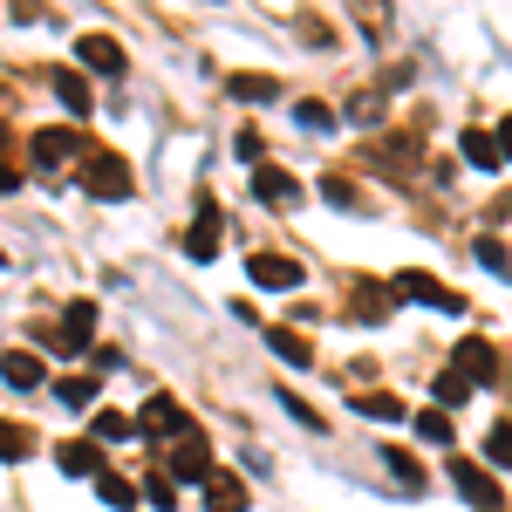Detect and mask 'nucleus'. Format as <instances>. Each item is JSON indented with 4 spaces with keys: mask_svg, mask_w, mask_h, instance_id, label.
Masks as SVG:
<instances>
[{
    "mask_svg": "<svg viewBox=\"0 0 512 512\" xmlns=\"http://www.w3.org/2000/svg\"><path fill=\"white\" fill-rule=\"evenodd\" d=\"M82 62H89V69H96V76H123V48L117 41H82Z\"/></svg>",
    "mask_w": 512,
    "mask_h": 512,
    "instance_id": "obj_2",
    "label": "nucleus"
},
{
    "mask_svg": "<svg viewBox=\"0 0 512 512\" xmlns=\"http://www.w3.org/2000/svg\"><path fill=\"white\" fill-rule=\"evenodd\" d=\"M205 472H212L205 444H185V451H178V478H205Z\"/></svg>",
    "mask_w": 512,
    "mask_h": 512,
    "instance_id": "obj_6",
    "label": "nucleus"
},
{
    "mask_svg": "<svg viewBox=\"0 0 512 512\" xmlns=\"http://www.w3.org/2000/svg\"><path fill=\"white\" fill-rule=\"evenodd\" d=\"M0 192H14V171H0Z\"/></svg>",
    "mask_w": 512,
    "mask_h": 512,
    "instance_id": "obj_16",
    "label": "nucleus"
},
{
    "mask_svg": "<svg viewBox=\"0 0 512 512\" xmlns=\"http://www.w3.org/2000/svg\"><path fill=\"white\" fill-rule=\"evenodd\" d=\"M274 349L287 355V362H308V342H294V335H287V328H274Z\"/></svg>",
    "mask_w": 512,
    "mask_h": 512,
    "instance_id": "obj_13",
    "label": "nucleus"
},
{
    "mask_svg": "<svg viewBox=\"0 0 512 512\" xmlns=\"http://www.w3.org/2000/svg\"><path fill=\"white\" fill-rule=\"evenodd\" d=\"M458 485H465V492H472L478 506H492V485H485V478H478L472 465H458Z\"/></svg>",
    "mask_w": 512,
    "mask_h": 512,
    "instance_id": "obj_12",
    "label": "nucleus"
},
{
    "mask_svg": "<svg viewBox=\"0 0 512 512\" xmlns=\"http://www.w3.org/2000/svg\"><path fill=\"white\" fill-rule=\"evenodd\" d=\"M492 458H499V465H512V431H492Z\"/></svg>",
    "mask_w": 512,
    "mask_h": 512,
    "instance_id": "obj_15",
    "label": "nucleus"
},
{
    "mask_svg": "<svg viewBox=\"0 0 512 512\" xmlns=\"http://www.w3.org/2000/svg\"><path fill=\"white\" fill-rule=\"evenodd\" d=\"M55 96H62L69 110H82V103H89V89H82V76H55Z\"/></svg>",
    "mask_w": 512,
    "mask_h": 512,
    "instance_id": "obj_11",
    "label": "nucleus"
},
{
    "mask_svg": "<svg viewBox=\"0 0 512 512\" xmlns=\"http://www.w3.org/2000/svg\"><path fill=\"white\" fill-rule=\"evenodd\" d=\"M144 424H151V431H178V403H151V410H144Z\"/></svg>",
    "mask_w": 512,
    "mask_h": 512,
    "instance_id": "obj_10",
    "label": "nucleus"
},
{
    "mask_svg": "<svg viewBox=\"0 0 512 512\" xmlns=\"http://www.w3.org/2000/svg\"><path fill=\"white\" fill-rule=\"evenodd\" d=\"M253 280H260V287H294V260H253Z\"/></svg>",
    "mask_w": 512,
    "mask_h": 512,
    "instance_id": "obj_4",
    "label": "nucleus"
},
{
    "mask_svg": "<svg viewBox=\"0 0 512 512\" xmlns=\"http://www.w3.org/2000/svg\"><path fill=\"white\" fill-rule=\"evenodd\" d=\"M82 185H89V192H103V198H130V178H123L117 158H96L89 171H82Z\"/></svg>",
    "mask_w": 512,
    "mask_h": 512,
    "instance_id": "obj_1",
    "label": "nucleus"
},
{
    "mask_svg": "<svg viewBox=\"0 0 512 512\" xmlns=\"http://www.w3.org/2000/svg\"><path fill=\"white\" fill-rule=\"evenodd\" d=\"M21 451H28V431L21 424H0V465H14Z\"/></svg>",
    "mask_w": 512,
    "mask_h": 512,
    "instance_id": "obj_8",
    "label": "nucleus"
},
{
    "mask_svg": "<svg viewBox=\"0 0 512 512\" xmlns=\"http://www.w3.org/2000/svg\"><path fill=\"white\" fill-rule=\"evenodd\" d=\"M69 151H76V137H69V130H48V137L35 144V158H48V164H55V158H69Z\"/></svg>",
    "mask_w": 512,
    "mask_h": 512,
    "instance_id": "obj_7",
    "label": "nucleus"
},
{
    "mask_svg": "<svg viewBox=\"0 0 512 512\" xmlns=\"http://www.w3.org/2000/svg\"><path fill=\"white\" fill-rule=\"evenodd\" d=\"M62 403H69V410H82V403H89V383H82V376H76V383H62Z\"/></svg>",
    "mask_w": 512,
    "mask_h": 512,
    "instance_id": "obj_14",
    "label": "nucleus"
},
{
    "mask_svg": "<svg viewBox=\"0 0 512 512\" xmlns=\"http://www.w3.org/2000/svg\"><path fill=\"white\" fill-rule=\"evenodd\" d=\"M62 472H69V478L96 472V444H62Z\"/></svg>",
    "mask_w": 512,
    "mask_h": 512,
    "instance_id": "obj_5",
    "label": "nucleus"
},
{
    "mask_svg": "<svg viewBox=\"0 0 512 512\" xmlns=\"http://www.w3.org/2000/svg\"><path fill=\"white\" fill-rule=\"evenodd\" d=\"M0 369H7V383H14V390H41V355H7Z\"/></svg>",
    "mask_w": 512,
    "mask_h": 512,
    "instance_id": "obj_3",
    "label": "nucleus"
},
{
    "mask_svg": "<svg viewBox=\"0 0 512 512\" xmlns=\"http://www.w3.org/2000/svg\"><path fill=\"white\" fill-rule=\"evenodd\" d=\"M246 499H239V485L233 478H212V512H239Z\"/></svg>",
    "mask_w": 512,
    "mask_h": 512,
    "instance_id": "obj_9",
    "label": "nucleus"
}]
</instances>
